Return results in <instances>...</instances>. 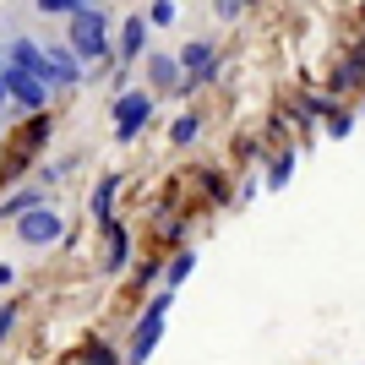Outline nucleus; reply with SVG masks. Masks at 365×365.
<instances>
[{
  "label": "nucleus",
  "mask_w": 365,
  "mask_h": 365,
  "mask_svg": "<svg viewBox=\"0 0 365 365\" xmlns=\"http://www.w3.org/2000/svg\"><path fill=\"white\" fill-rule=\"evenodd\" d=\"M61 33H66V44L76 49V61H82V76H98L104 66H115V16H109V6L82 0L61 22Z\"/></svg>",
  "instance_id": "obj_1"
},
{
  "label": "nucleus",
  "mask_w": 365,
  "mask_h": 365,
  "mask_svg": "<svg viewBox=\"0 0 365 365\" xmlns=\"http://www.w3.org/2000/svg\"><path fill=\"white\" fill-rule=\"evenodd\" d=\"M169 311H175V289H158L148 305H142V317H137V327H131V344H125V360L120 365H148L153 360L158 338H164Z\"/></svg>",
  "instance_id": "obj_2"
},
{
  "label": "nucleus",
  "mask_w": 365,
  "mask_h": 365,
  "mask_svg": "<svg viewBox=\"0 0 365 365\" xmlns=\"http://www.w3.org/2000/svg\"><path fill=\"white\" fill-rule=\"evenodd\" d=\"M0 82H6V98H11V115H44L55 104V88H49L38 71H22V66L0 61Z\"/></svg>",
  "instance_id": "obj_3"
},
{
  "label": "nucleus",
  "mask_w": 365,
  "mask_h": 365,
  "mask_svg": "<svg viewBox=\"0 0 365 365\" xmlns=\"http://www.w3.org/2000/svg\"><path fill=\"white\" fill-rule=\"evenodd\" d=\"M153 109H158L153 88H125V93H115V104H109V120H115V142H120V148H131V142L148 131Z\"/></svg>",
  "instance_id": "obj_4"
},
{
  "label": "nucleus",
  "mask_w": 365,
  "mask_h": 365,
  "mask_svg": "<svg viewBox=\"0 0 365 365\" xmlns=\"http://www.w3.org/2000/svg\"><path fill=\"white\" fill-rule=\"evenodd\" d=\"M11 229H16V245H28V251H49L55 240H66V218L55 202H38L28 213H16Z\"/></svg>",
  "instance_id": "obj_5"
},
{
  "label": "nucleus",
  "mask_w": 365,
  "mask_h": 365,
  "mask_svg": "<svg viewBox=\"0 0 365 365\" xmlns=\"http://www.w3.org/2000/svg\"><path fill=\"white\" fill-rule=\"evenodd\" d=\"M38 38H44V55H49V82H55V98H66L71 88H82V82H88V76H82V61H76V49L66 44V33L38 28Z\"/></svg>",
  "instance_id": "obj_6"
},
{
  "label": "nucleus",
  "mask_w": 365,
  "mask_h": 365,
  "mask_svg": "<svg viewBox=\"0 0 365 365\" xmlns=\"http://www.w3.org/2000/svg\"><path fill=\"white\" fill-rule=\"evenodd\" d=\"M175 55H180V93H197L218 76V44L213 38H185Z\"/></svg>",
  "instance_id": "obj_7"
},
{
  "label": "nucleus",
  "mask_w": 365,
  "mask_h": 365,
  "mask_svg": "<svg viewBox=\"0 0 365 365\" xmlns=\"http://www.w3.org/2000/svg\"><path fill=\"white\" fill-rule=\"evenodd\" d=\"M148 55V11H125V22H115V61L142 66Z\"/></svg>",
  "instance_id": "obj_8"
},
{
  "label": "nucleus",
  "mask_w": 365,
  "mask_h": 365,
  "mask_svg": "<svg viewBox=\"0 0 365 365\" xmlns=\"http://www.w3.org/2000/svg\"><path fill=\"white\" fill-rule=\"evenodd\" d=\"M104 229V278H120L125 267H131V257H137V240H131V229L120 224V218H109Z\"/></svg>",
  "instance_id": "obj_9"
},
{
  "label": "nucleus",
  "mask_w": 365,
  "mask_h": 365,
  "mask_svg": "<svg viewBox=\"0 0 365 365\" xmlns=\"http://www.w3.org/2000/svg\"><path fill=\"white\" fill-rule=\"evenodd\" d=\"M142 71H148L153 98L180 93V55H169V49H148V55H142Z\"/></svg>",
  "instance_id": "obj_10"
},
{
  "label": "nucleus",
  "mask_w": 365,
  "mask_h": 365,
  "mask_svg": "<svg viewBox=\"0 0 365 365\" xmlns=\"http://www.w3.org/2000/svg\"><path fill=\"white\" fill-rule=\"evenodd\" d=\"M115 197H120V175L109 169V175H98V185H93V197H88V213L98 218V224H109V218H115Z\"/></svg>",
  "instance_id": "obj_11"
},
{
  "label": "nucleus",
  "mask_w": 365,
  "mask_h": 365,
  "mask_svg": "<svg viewBox=\"0 0 365 365\" xmlns=\"http://www.w3.org/2000/svg\"><path fill=\"white\" fill-rule=\"evenodd\" d=\"M38 202H49L44 185H22V191H11V197L0 202V224H11L16 213H28V207H38Z\"/></svg>",
  "instance_id": "obj_12"
},
{
  "label": "nucleus",
  "mask_w": 365,
  "mask_h": 365,
  "mask_svg": "<svg viewBox=\"0 0 365 365\" xmlns=\"http://www.w3.org/2000/svg\"><path fill=\"white\" fill-rule=\"evenodd\" d=\"M360 82H365V49L349 55V61H338L333 76H327V88H333V93H349V88H360Z\"/></svg>",
  "instance_id": "obj_13"
},
{
  "label": "nucleus",
  "mask_w": 365,
  "mask_h": 365,
  "mask_svg": "<svg viewBox=\"0 0 365 365\" xmlns=\"http://www.w3.org/2000/svg\"><path fill=\"white\" fill-rule=\"evenodd\" d=\"M294 164H300V153H294V148L273 153V164H267V191H284V185L294 180Z\"/></svg>",
  "instance_id": "obj_14"
},
{
  "label": "nucleus",
  "mask_w": 365,
  "mask_h": 365,
  "mask_svg": "<svg viewBox=\"0 0 365 365\" xmlns=\"http://www.w3.org/2000/svg\"><path fill=\"white\" fill-rule=\"evenodd\" d=\"M191 273H197V251H191V245H180V251H175V262H169V273H164V289H180Z\"/></svg>",
  "instance_id": "obj_15"
},
{
  "label": "nucleus",
  "mask_w": 365,
  "mask_h": 365,
  "mask_svg": "<svg viewBox=\"0 0 365 365\" xmlns=\"http://www.w3.org/2000/svg\"><path fill=\"white\" fill-rule=\"evenodd\" d=\"M76 6H82V0H28V11L38 16V22H66Z\"/></svg>",
  "instance_id": "obj_16"
},
{
  "label": "nucleus",
  "mask_w": 365,
  "mask_h": 365,
  "mask_svg": "<svg viewBox=\"0 0 365 365\" xmlns=\"http://www.w3.org/2000/svg\"><path fill=\"white\" fill-rule=\"evenodd\" d=\"M202 137V115L191 109V115H180V120L169 125V148H191V142Z\"/></svg>",
  "instance_id": "obj_17"
},
{
  "label": "nucleus",
  "mask_w": 365,
  "mask_h": 365,
  "mask_svg": "<svg viewBox=\"0 0 365 365\" xmlns=\"http://www.w3.org/2000/svg\"><path fill=\"white\" fill-rule=\"evenodd\" d=\"M180 22V0H148V28H175Z\"/></svg>",
  "instance_id": "obj_18"
},
{
  "label": "nucleus",
  "mask_w": 365,
  "mask_h": 365,
  "mask_svg": "<svg viewBox=\"0 0 365 365\" xmlns=\"http://www.w3.org/2000/svg\"><path fill=\"white\" fill-rule=\"evenodd\" d=\"M322 131H327V137H333V142H344V137H349V131H354V115H349V109H327V115H322Z\"/></svg>",
  "instance_id": "obj_19"
},
{
  "label": "nucleus",
  "mask_w": 365,
  "mask_h": 365,
  "mask_svg": "<svg viewBox=\"0 0 365 365\" xmlns=\"http://www.w3.org/2000/svg\"><path fill=\"white\" fill-rule=\"evenodd\" d=\"M82 365H120V354L109 349V344H98V338H93V344H88V360H82Z\"/></svg>",
  "instance_id": "obj_20"
},
{
  "label": "nucleus",
  "mask_w": 365,
  "mask_h": 365,
  "mask_svg": "<svg viewBox=\"0 0 365 365\" xmlns=\"http://www.w3.org/2000/svg\"><path fill=\"white\" fill-rule=\"evenodd\" d=\"M245 6H257V0H213V16H218V22H235Z\"/></svg>",
  "instance_id": "obj_21"
},
{
  "label": "nucleus",
  "mask_w": 365,
  "mask_h": 365,
  "mask_svg": "<svg viewBox=\"0 0 365 365\" xmlns=\"http://www.w3.org/2000/svg\"><path fill=\"white\" fill-rule=\"evenodd\" d=\"M16 317H22V311H16L11 300L0 305V344H6V338H11V327H16Z\"/></svg>",
  "instance_id": "obj_22"
},
{
  "label": "nucleus",
  "mask_w": 365,
  "mask_h": 365,
  "mask_svg": "<svg viewBox=\"0 0 365 365\" xmlns=\"http://www.w3.org/2000/svg\"><path fill=\"white\" fill-rule=\"evenodd\" d=\"M11 278H16V267H11V262H0V294L11 289Z\"/></svg>",
  "instance_id": "obj_23"
},
{
  "label": "nucleus",
  "mask_w": 365,
  "mask_h": 365,
  "mask_svg": "<svg viewBox=\"0 0 365 365\" xmlns=\"http://www.w3.org/2000/svg\"><path fill=\"white\" fill-rule=\"evenodd\" d=\"M93 6H115V0H93Z\"/></svg>",
  "instance_id": "obj_24"
},
{
  "label": "nucleus",
  "mask_w": 365,
  "mask_h": 365,
  "mask_svg": "<svg viewBox=\"0 0 365 365\" xmlns=\"http://www.w3.org/2000/svg\"><path fill=\"white\" fill-rule=\"evenodd\" d=\"M0 131H6V115H0Z\"/></svg>",
  "instance_id": "obj_25"
},
{
  "label": "nucleus",
  "mask_w": 365,
  "mask_h": 365,
  "mask_svg": "<svg viewBox=\"0 0 365 365\" xmlns=\"http://www.w3.org/2000/svg\"><path fill=\"white\" fill-rule=\"evenodd\" d=\"M360 16H365V6H360Z\"/></svg>",
  "instance_id": "obj_26"
}]
</instances>
